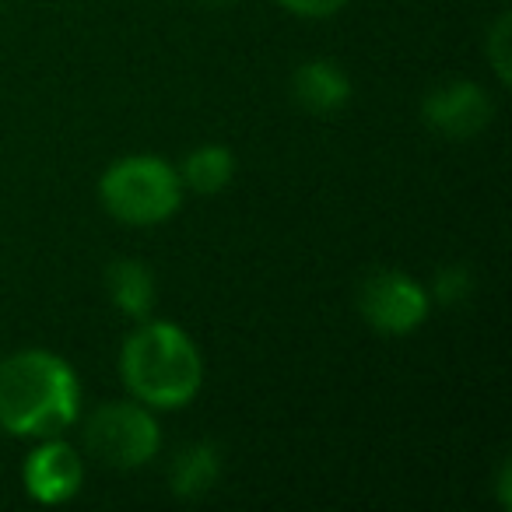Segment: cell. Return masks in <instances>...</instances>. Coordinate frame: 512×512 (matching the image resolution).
I'll list each match as a JSON object with an SVG mask.
<instances>
[{
    "mask_svg": "<svg viewBox=\"0 0 512 512\" xmlns=\"http://www.w3.org/2000/svg\"><path fill=\"white\" fill-rule=\"evenodd\" d=\"M81 383L53 351H18L0 362V428L11 435H50L78 421Z\"/></svg>",
    "mask_w": 512,
    "mask_h": 512,
    "instance_id": "1",
    "label": "cell"
},
{
    "mask_svg": "<svg viewBox=\"0 0 512 512\" xmlns=\"http://www.w3.org/2000/svg\"><path fill=\"white\" fill-rule=\"evenodd\" d=\"M120 369L130 393L148 407H183L204 383L197 344L176 323L148 320L127 337Z\"/></svg>",
    "mask_w": 512,
    "mask_h": 512,
    "instance_id": "2",
    "label": "cell"
},
{
    "mask_svg": "<svg viewBox=\"0 0 512 512\" xmlns=\"http://www.w3.org/2000/svg\"><path fill=\"white\" fill-rule=\"evenodd\" d=\"M102 204L127 225H158L172 218L183 200V179L155 155H130L109 165L99 183Z\"/></svg>",
    "mask_w": 512,
    "mask_h": 512,
    "instance_id": "3",
    "label": "cell"
},
{
    "mask_svg": "<svg viewBox=\"0 0 512 512\" xmlns=\"http://www.w3.org/2000/svg\"><path fill=\"white\" fill-rule=\"evenodd\" d=\"M88 449L109 467H141L162 446V432H158L155 414L148 404H130V400H116V404H102L99 411L88 418L85 428Z\"/></svg>",
    "mask_w": 512,
    "mask_h": 512,
    "instance_id": "4",
    "label": "cell"
},
{
    "mask_svg": "<svg viewBox=\"0 0 512 512\" xmlns=\"http://www.w3.org/2000/svg\"><path fill=\"white\" fill-rule=\"evenodd\" d=\"M362 316L383 334H411L428 316V292L400 271H379L358 292Z\"/></svg>",
    "mask_w": 512,
    "mask_h": 512,
    "instance_id": "5",
    "label": "cell"
},
{
    "mask_svg": "<svg viewBox=\"0 0 512 512\" xmlns=\"http://www.w3.org/2000/svg\"><path fill=\"white\" fill-rule=\"evenodd\" d=\"M425 123L439 130L442 137H474L488 127L491 120V99L474 85V81H449V85L435 88L421 106Z\"/></svg>",
    "mask_w": 512,
    "mask_h": 512,
    "instance_id": "6",
    "label": "cell"
},
{
    "mask_svg": "<svg viewBox=\"0 0 512 512\" xmlns=\"http://www.w3.org/2000/svg\"><path fill=\"white\" fill-rule=\"evenodd\" d=\"M81 481H85V463L74 453L67 442H57L50 435V442L36 449L25 460V491L43 505H60L71 502L78 495Z\"/></svg>",
    "mask_w": 512,
    "mask_h": 512,
    "instance_id": "7",
    "label": "cell"
},
{
    "mask_svg": "<svg viewBox=\"0 0 512 512\" xmlns=\"http://www.w3.org/2000/svg\"><path fill=\"white\" fill-rule=\"evenodd\" d=\"M292 95L309 113H334L351 99V81L330 60H309L292 74Z\"/></svg>",
    "mask_w": 512,
    "mask_h": 512,
    "instance_id": "8",
    "label": "cell"
},
{
    "mask_svg": "<svg viewBox=\"0 0 512 512\" xmlns=\"http://www.w3.org/2000/svg\"><path fill=\"white\" fill-rule=\"evenodd\" d=\"M109 299L134 320H148L155 309V274L141 260H113L106 274Z\"/></svg>",
    "mask_w": 512,
    "mask_h": 512,
    "instance_id": "9",
    "label": "cell"
},
{
    "mask_svg": "<svg viewBox=\"0 0 512 512\" xmlns=\"http://www.w3.org/2000/svg\"><path fill=\"white\" fill-rule=\"evenodd\" d=\"M218 474V449L211 442H193V446H183L176 453V460L169 467V484L179 498H200L218 484Z\"/></svg>",
    "mask_w": 512,
    "mask_h": 512,
    "instance_id": "10",
    "label": "cell"
},
{
    "mask_svg": "<svg viewBox=\"0 0 512 512\" xmlns=\"http://www.w3.org/2000/svg\"><path fill=\"white\" fill-rule=\"evenodd\" d=\"M232 172H235V158L228 148L221 144H204V148L190 151L183 162V183L197 193H218L232 183Z\"/></svg>",
    "mask_w": 512,
    "mask_h": 512,
    "instance_id": "11",
    "label": "cell"
},
{
    "mask_svg": "<svg viewBox=\"0 0 512 512\" xmlns=\"http://www.w3.org/2000/svg\"><path fill=\"white\" fill-rule=\"evenodd\" d=\"M470 288H474V281H470V271L467 267H446V271H439V278H435V299L442 302V306H456V302H463L470 295Z\"/></svg>",
    "mask_w": 512,
    "mask_h": 512,
    "instance_id": "12",
    "label": "cell"
},
{
    "mask_svg": "<svg viewBox=\"0 0 512 512\" xmlns=\"http://www.w3.org/2000/svg\"><path fill=\"white\" fill-rule=\"evenodd\" d=\"M491 60L502 81H509V18H498L495 32H491Z\"/></svg>",
    "mask_w": 512,
    "mask_h": 512,
    "instance_id": "13",
    "label": "cell"
},
{
    "mask_svg": "<svg viewBox=\"0 0 512 512\" xmlns=\"http://www.w3.org/2000/svg\"><path fill=\"white\" fill-rule=\"evenodd\" d=\"M281 4L302 18H327V15H337L348 0H281Z\"/></svg>",
    "mask_w": 512,
    "mask_h": 512,
    "instance_id": "14",
    "label": "cell"
},
{
    "mask_svg": "<svg viewBox=\"0 0 512 512\" xmlns=\"http://www.w3.org/2000/svg\"><path fill=\"white\" fill-rule=\"evenodd\" d=\"M200 4H207V8H228V4H235V0H200Z\"/></svg>",
    "mask_w": 512,
    "mask_h": 512,
    "instance_id": "15",
    "label": "cell"
}]
</instances>
